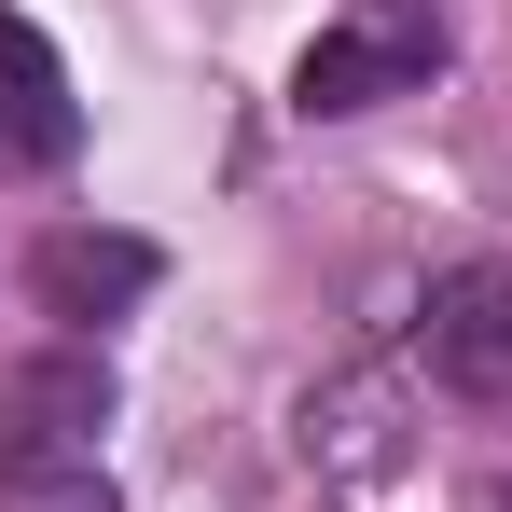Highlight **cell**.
Here are the masks:
<instances>
[{
    "label": "cell",
    "instance_id": "3957f363",
    "mask_svg": "<svg viewBox=\"0 0 512 512\" xmlns=\"http://www.w3.org/2000/svg\"><path fill=\"white\" fill-rule=\"evenodd\" d=\"M70 139H84V111H70L56 42H42L28 14H0V153H14V167H70Z\"/></svg>",
    "mask_w": 512,
    "mask_h": 512
},
{
    "label": "cell",
    "instance_id": "5b68a950",
    "mask_svg": "<svg viewBox=\"0 0 512 512\" xmlns=\"http://www.w3.org/2000/svg\"><path fill=\"white\" fill-rule=\"evenodd\" d=\"M0 429H42V443H97L111 429V360H14L0 374Z\"/></svg>",
    "mask_w": 512,
    "mask_h": 512
},
{
    "label": "cell",
    "instance_id": "277c9868",
    "mask_svg": "<svg viewBox=\"0 0 512 512\" xmlns=\"http://www.w3.org/2000/svg\"><path fill=\"white\" fill-rule=\"evenodd\" d=\"M167 263H153V236H42V263H28V291L56 305V319H111V305H139Z\"/></svg>",
    "mask_w": 512,
    "mask_h": 512
},
{
    "label": "cell",
    "instance_id": "8992f818",
    "mask_svg": "<svg viewBox=\"0 0 512 512\" xmlns=\"http://www.w3.org/2000/svg\"><path fill=\"white\" fill-rule=\"evenodd\" d=\"M0 512H111V485H97V443L0 429Z\"/></svg>",
    "mask_w": 512,
    "mask_h": 512
},
{
    "label": "cell",
    "instance_id": "52a82bcc",
    "mask_svg": "<svg viewBox=\"0 0 512 512\" xmlns=\"http://www.w3.org/2000/svg\"><path fill=\"white\" fill-rule=\"evenodd\" d=\"M374 14H388V28H402V0H374Z\"/></svg>",
    "mask_w": 512,
    "mask_h": 512
},
{
    "label": "cell",
    "instance_id": "7a4b0ae2",
    "mask_svg": "<svg viewBox=\"0 0 512 512\" xmlns=\"http://www.w3.org/2000/svg\"><path fill=\"white\" fill-rule=\"evenodd\" d=\"M443 70V28L402 14V28H319L305 56H291V111L305 125H346V111H374V97H416Z\"/></svg>",
    "mask_w": 512,
    "mask_h": 512
},
{
    "label": "cell",
    "instance_id": "6da1fadb",
    "mask_svg": "<svg viewBox=\"0 0 512 512\" xmlns=\"http://www.w3.org/2000/svg\"><path fill=\"white\" fill-rule=\"evenodd\" d=\"M416 360L457 402H512V263H443L416 305Z\"/></svg>",
    "mask_w": 512,
    "mask_h": 512
},
{
    "label": "cell",
    "instance_id": "ba28073f",
    "mask_svg": "<svg viewBox=\"0 0 512 512\" xmlns=\"http://www.w3.org/2000/svg\"><path fill=\"white\" fill-rule=\"evenodd\" d=\"M485 512H512V485H499V499H485Z\"/></svg>",
    "mask_w": 512,
    "mask_h": 512
}]
</instances>
